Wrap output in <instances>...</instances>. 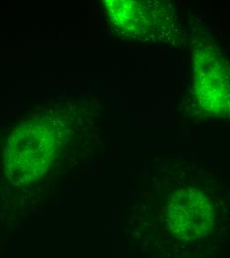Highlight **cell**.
<instances>
[{"instance_id":"3957f363","label":"cell","mask_w":230,"mask_h":258,"mask_svg":"<svg viewBox=\"0 0 230 258\" xmlns=\"http://www.w3.org/2000/svg\"><path fill=\"white\" fill-rule=\"evenodd\" d=\"M197 97L209 112L230 111V73L222 59L212 51L198 54L195 63Z\"/></svg>"},{"instance_id":"7a4b0ae2","label":"cell","mask_w":230,"mask_h":258,"mask_svg":"<svg viewBox=\"0 0 230 258\" xmlns=\"http://www.w3.org/2000/svg\"><path fill=\"white\" fill-rule=\"evenodd\" d=\"M213 208L204 194L186 189L176 194L168 206L171 229L184 238H197L211 231Z\"/></svg>"},{"instance_id":"6da1fadb","label":"cell","mask_w":230,"mask_h":258,"mask_svg":"<svg viewBox=\"0 0 230 258\" xmlns=\"http://www.w3.org/2000/svg\"><path fill=\"white\" fill-rule=\"evenodd\" d=\"M108 14L115 25L134 37L166 39L172 32L173 13L160 3L108 1Z\"/></svg>"}]
</instances>
